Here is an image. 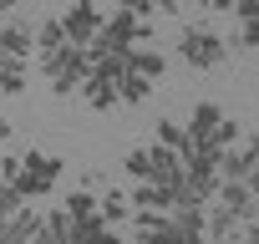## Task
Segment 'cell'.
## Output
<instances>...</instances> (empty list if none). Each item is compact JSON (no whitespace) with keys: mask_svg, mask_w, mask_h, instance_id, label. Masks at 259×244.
Returning a JSON list of instances; mask_svg holds the SVG:
<instances>
[{"mask_svg":"<svg viewBox=\"0 0 259 244\" xmlns=\"http://www.w3.org/2000/svg\"><path fill=\"white\" fill-rule=\"evenodd\" d=\"M183 128H188V143H193V148L229 153V148L239 143V122H234L219 102H198V107H193V117L183 122Z\"/></svg>","mask_w":259,"mask_h":244,"instance_id":"cell-1","label":"cell"},{"mask_svg":"<svg viewBox=\"0 0 259 244\" xmlns=\"http://www.w3.org/2000/svg\"><path fill=\"white\" fill-rule=\"evenodd\" d=\"M61 173H66V163H61L56 153H41V148L21 153V173H16V193H21V204H26V198H46V193L61 183Z\"/></svg>","mask_w":259,"mask_h":244,"instance_id":"cell-2","label":"cell"},{"mask_svg":"<svg viewBox=\"0 0 259 244\" xmlns=\"http://www.w3.org/2000/svg\"><path fill=\"white\" fill-rule=\"evenodd\" d=\"M122 168L133 173L138 183H178V178H183V158H178V153H168V148H158V143L133 148V153L122 158Z\"/></svg>","mask_w":259,"mask_h":244,"instance_id":"cell-3","label":"cell"},{"mask_svg":"<svg viewBox=\"0 0 259 244\" xmlns=\"http://www.w3.org/2000/svg\"><path fill=\"white\" fill-rule=\"evenodd\" d=\"M41 71H46V82H51L56 97H71V92H81V82H87V71H92V56H87L81 46H61V51L41 56Z\"/></svg>","mask_w":259,"mask_h":244,"instance_id":"cell-4","label":"cell"},{"mask_svg":"<svg viewBox=\"0 0 259 244\" xmlns=\"http://www.w3.org/2000/svg\"><path fill=\"white\" fill-rule=\"evenodd\" d=\"M178 56H183L188 66L208 71V66H219V61L229 56V41H224L213 26H183V36H178Z\"/></svg>","mask_w":259,"mask_h":244,"instance_id":"cell-5","label":"cell"},{"mask_svg":"<svg viewBox=\"0 0 259 244\" xmlns=\"http://www.w3.org/2000/svg\"><path fill=\"white\" fill-rule=\"evenodd\" d=\"M122 56H102V61H92V71H87V82H81V97L97 107V112H107V107H117V87H122Z\"/></svg>","mask_w":259,"mask_h":244,"instance_id":"cell-6","label":"cell"},{"mask_svg":"<svg viewBox=\"0 0 259 244\" xmlns=\"http://www.w3.org/2000/svg\"><path fill=\"white\" fill-rule=\"evenodd\" d=\"M56 21H61L66 41L87 51V46L97 41V31H102V21H107V16L97 11V0H71V6H66V16H56Z\"/></svg>","mask_w":259,"mask_h":244,"instance_id":"cell-7","label":"cell"},{"mask_svg":"<svg viewBox=\"0 0 259 244\" xmlns=\"http://www.w3.org/2000/svg\"><path fill=\"white\" fill-rule=\"evenodd\" d=\"M133 244H178L173 214H148V209H138V219H133Z\"/></svg>","mask_w":259,"mask_h":244,"instance_id":"cell-8","label":"cell"},{"mask_svg":"<svg viewBox=\"0 0 259 244\" xmlns=\"http://www.w3.org/2000/svg\"><path fill=\"white\" fill-rule=\"evenodd\" d=\"M173 229H178V244H208V209L203 204L173 209Z\"/></svg>","mask_w":259,"mask_h":244,"instance_id":"cell-9","label":"cell"},{"mask_svg":"<svg viewBox=\"0 0 259 244\" xmlns=\"http://www.w3.org/2000/svg\"><path fill=\"white\" fill-rule=\"evenodd\" d=\"M36 229H41V214L21 204L11 219H0V244H31V239H36Z\"/></svg>","mask_w":259,"mask_h":244,"instance_id":"cell-10","label":"cell"},{"mask_svg":"<svg viewBox=\"0 0 259 244\" xmlns=\"http://www.w3.org/2000/svg\"><path fill=\"white\" fill-rule=\"evenodd\" d=\"M122 61H127V71H133V76H143V82H153V87H158V82H163V71H168V61H163V51H158V46H133Z\"/></svg>","mask_w":259,"mask_h":244,"instance_id":"cell-11","label":"cell"},{"mask_svg":"<svg viewBox=\"0 0 259 244\" xmlns=\"http://www.w3.org/2000/svg\"><path fill=\"white\" fill-rule=\"evenodd\" d=\"M213 204H224V209H229V214H239L244 224H249V219L259 214V198L249 193V183H229V178L219 183V193H213Z\"/></svg>","mask_w":259,"mask_h":244,"instance_id":"cell-12","label":"cell"},{"mask_svg":"<svg viewBox=\"0 0 259 244\" xmlns=\"http://www.w3.org/2000/svg\"><path fill=\"white\" fill-rule=\"evenodd\" d=\"M66 244H122V234H117V224H107V219H71Z\"/></svg>","mask_w":259,"mask_h":244,"instance_id":"cell-13","label":"cell"},{"mask_svg":"<svg viewBox=\"0 0 259 244\" xmlns=\"http://www.w3.org/2000/svg\"><path fill=\"white\" fill-rule=\"evenodd\" d=\"M36 51V31H31V21H6L0 26V56H31Z\"/></svg>","mask_w":259,"mask_h":244,"instance_id":"cell-14","label":"cell"},{"mask_svg":"<svg viewBox=\"0 0 259 244\" xmlns=\"http://www.w3.org/2000/svg\"><path fill=\"white\" fill-rule=\"evenodd\" d=\"M234 21H239V36H234V46H244V51H259V0H234Z\"/></svg>","mask_w":259,"mask_h":244,"instance_id":"cell-15","label":"cell"},{"mask_svg":"<svg viewBox=\"0 0 259 244\" xmlns=\"http://www.w3.org/2000/svg\"><path fill=\"white\" fill-rule=\"evenodd\" d=\"M127 204H138L148 214H173V183H138Z\"/></svg>","mask_w":259,"mask_h":244,"instance_id":"cell-16","label":"cell"},{"mask_svg":"<svg viewBox=\"0 0 259 244\" xmlns=\"http://www.w3.org/2000/svg\"><path fill=\"white\" fill-rule=\"evenodd\" d=\"M153 143L183 158V153H188V128H183V122H178V117H163V122H158V138H153Z\"/></svg>","mask_w":259,"mask_h":244,"instance_id":"cell-17","label":"cell"},{"mask_svg":"<svg viewBox=\"0 0 259 244\" xmlns=\"http://www.w3.org/2000/svg\"><path fill=\"white\" fill-rule=\"evenodd\" d=\"M0 92H6V97L26 92V61L21 56H0Z\"/></svg>","mask_w":259,"mask_h":244,"instance_id":"cell-18","label":"cell"},{"mask_svg":"<svg viewBox=\"0 0 259 244\" xmlns=\"http://www.w3.org/2000/svg\"><path fill=\"white\" fill-rule=\"evenodd\" d=\"M61 46H71L66 31H61V21H41V26H36V56H51V51H61Z\"/></svg>","mask_w":259,"mask_h":244,"instance_id":"cell-19","label":"cell"},{"mask_svg":"<svg viewBox=\"0 0 259 244\" xmlns=\"http://www.w3.org/2000/svg\"><path fill=\"white\" fill-rule=\"evenodd\" d=\"M61 214L66 219H97V193L92 188H71L66 204H61Z\"/></svg>","mask_w":259,"mask_h":244,"instance_id":"cell-20","label":"cell"},{"mask_svg":"<svg viewBox=\"0 0 259 244\" xmlns=\"http://www.w3.org/2000/svg\"><path fill=\"white\" fill-rule=\"evenodd\" d=\"M127 66V61H122ZM148 92H153V82H143V76H133V71H122V87H117V102H127V107H138V102H148Z\"/></svg>","mask_w":259,"mask_h":244,"instance_id":"cell-21","label":"cell"},{"mask_svg":"<svg viewBox=\"0 0 259 244\" xmlns=\"http://www.w3.org/2000/svg\"><path fill=\"white\" fill-rule=\"evenodd\" d=\"M97 219H107V224L127 219V193H122V188H107V193L97 198Z\"/></svg>","mask_w":259,"mask_h":244,"instance_id":"cell-22","label":"cell"},{"mask_svg":"<svg viewBox=\"0 0 259 244\" xmlns=\"http://www.w3.org/2000/svg\"><path fill=\"white\" fill-rule=\"evenodd\" d=\"M117 11H127V16H138V21H153V11H158V0H117Z\"/></svg>","mask_w":259,"mask_h":244,"instance_id":"cell-23","label":"cell"},{"mask_svg":"<svg viewBox=\"0 0 259 244\" xmlns=\"http://www.w3.org/2000/svg\"><path fill=\"white\" fill-rule=\"evenodd\" d=\"M16 173H21V158H0V188H16Z\"/></svg>","mask_w":259,"mask_h":244,"instance_id":"cell-24","label":"cell"},{"mask_svg":"<svg viewBox=\"0 0 259 244\" xmlns=\"http://www.w3.org/2000/svg\"><path fill=\"white\" fill-rule=\"evenodd\" d=\"M16 209H21V193L16 188H0V219H11Z\"/></svg>","mask_w":259,"mask_h":244,"instance_id":"cell-25","label":"cell"},{"mask_svg":"<svg viewBox=\"0 0 259 244\" xmlns=\"http://www.w3.org/2000/svg\"><path fill=\"white\" fill-rule=\"evenodd\" d=\"M229 244H259V224H254V219H249V224H244V229H239V234H234V239H229Z\"/></svg>","mask_w":259,"mask_h":244,"instance_id":"cell-26","label":"cell"},{"mask_svg":"<svg viewBox=\"0 0 259 244\" xmlns=\"http://www.w3.org/2000/svg\"><path fill=\"white\" fill-rule=\"evenodd\" d=\"M244 153H249V163L259 168V133H249V143H244Z\"/></svg>","mask_w":259,"mask_h":244,"instance_id":"cell-27","label":"cell"},{"mask_svg":"<svg viewBox=\"0 0 259 244\" xmlns=\"http://www.w3.org/2000/svg\"><path fill=\"white\" fill-rule=\"evenodd\" d=\"M208 11H234V0H203Z\"/></svg>","mask_w":259,"mask_h":244,"instance_id":"cell-28","label":"cell"},{"mask_svg":"<svg viewBox=\"0 0 259 244\" xmlns=\"http://www.w3.org/2000/svg\"><path fill=\"white\" fill-rule=\"evenodd\" d=\"M244 183H249V193H254V198H259V168H254V173H249V178H244Z\"/></svg>","mask_w":259,"mask_h":244,"instance_id":"cell-29","label":"cell"},{"mask_svg":"<svg viewBox=\"0 0 259 244\" xmlns=\"http://www.w3.org/2000/svg\"><path fill=\"white\" fill-rule=\"evenodd\" d=\"M183 6V0H158V11H178Z\"/></svg>","mask_w":259,"mask_h":244,"instance_id":"cell-30","label":"cell"},{"mask_svg":"<svg viewBox=\"0 0 259 244\" xmlns=\"http://www.w3.org/2000/svg\"><path fill=\"white\" fill-rule=\"evenodd\" d=\"M0 138H11V117H0Z\"/></svg>","mask_w":259,"mask_h":244,"instance_id":"cell-31","label":"cell"},{"mask_svg":"<svg viewBox=\"0 0 259 244\" xmlns=\"http://www.w3.org/2000/svg\"><path fill=\"white\" fill-rule=\"evenodd\" d=\"M11 6H16V0H0V11H11Z\"/></svg>","mask_w":259,"mask_h":244,"instance_id":"cell-32","label":"cell"},{"mask_svg":"<svg viewBox=\"0 0 259 244\" xmlns=\"http://www.w3.org/2000/svg\"><path fill=\"white\" fill-rule=\"evenodd\" d=\"M254 224H259V214H254Z\"/></svg>","mask_w":259,"mask_h":244,"instance_id":"cell-33","label":"cell"}]
</instances>
